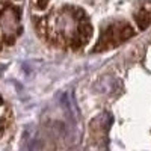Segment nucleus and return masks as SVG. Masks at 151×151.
<instances>
[{
  "label": "nucleus",
  "mask_w": 151,
  "mask_h": 151,
  "mask_svg": "<svg viewBox=\"0 0 151 151\" xmlns=\"http://www.w3.org/2000/svg\"><path fill=\"white\" fill-rule=\"evenodd\" d=\"M48 2H50V0H32L33 6H35V8H38V9H42V8H45Z\"/></svg>",
  "instance_id": "nucleus-2"
},
{
  "label": "nucleus",
  "mask_w": 151,
  "mask_h": 151,
  "mask_svg": "<svg viewBox=\"0 0 151 151\" xmlns=\"http://www.w3.org/2000/svg\"><path fill=\"white\" fill-rule=\"evenodd\" d=\"M134 35V30L130 24L127 23H116V24H112L110 27H107L100 41L97 44V47L94 48V52H101V50H109L112 47H115L121 42H124L125 40H129Z\"/></svg>",
  "instance_id": "nucleus-1"
}]
</instances>
